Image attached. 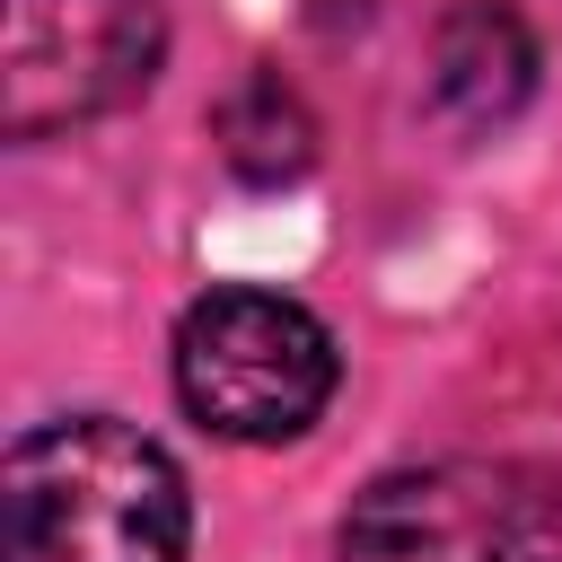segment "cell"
<instances>
[{
  "instance_id": "3957f363",
  "label": "cell",
  "mask_w": 562,
  "mask_h": 562,
  "mask_svg": "<svg viewBox=\"0 0 562 562\" xmlns=\"http://www.w3.org/2000/svg\"><path fill=\"white\" fill-rule=\"evenodd\" d=\"M342 562H562V483L518 457L386 465L342 509Z\"/></svg>"
},
{
  "instance_id": "7a4b0ae2",
  "label": "cell",
  "mask_w": 562,
  "mask_h": 562,
  "mask_svg": "<svg viewBox=\"0 0 562 562\" xmlns=\"http://www.w3.org/2000/svg\"><path fill=\"white\" fill-rule=\"evenodd\" d=\"M342 351L316 307L281 290H211L176 325V395L237 448H281L334 404Z\"/></svg>"
},
{
  "instance_id": "5b68a950",
  "label": "cell",
  "mask_w": 562,
  "mask_h": 562,
  "mask_svg": "<svg viewBox=\"0 0 562 562\" xmlns=\"http://www.w3.org/2000/svg\"><path fill=\"white\" fill-rule=\"evenodd\" d=\"M430 97L465 132H501L536 97V35L501 0H457L430 35Z\"/></svg>"
},
{
  "instance_id": "277c9868",
  "label": "cell",
  "mask_w": 562,
  "mask_h": 562,
  "mask_svg": "<svg viewBox=\"0 0 562 562\" xmlns=\"http://www.w3.org/2000/svg\"><path fill=\"white\" fill-rule=\"evenodd\" d=\"M158 0H0V132L53 140L158 79Z\"/></svg>"
},
{
  "instance_id": "6da1fadb",
  "label": "cell",
  "mask_w": 562,
  "mask_h": 562,
  "mask_svg": "<svg viewBox=\"0 0 562 562\" xmlns=\"http://www.w3.org/2000/svg\"><path fill=\"white\" fill-rule=\"evenodd\" d=\"M176 457L114 413L44 422L0 465V562H184Z\"/></svg>"
},
{
  "instance_id": "8992f818",
  "label": "cell",
  "mask_w": 562,
  "mask_h": 562,
  "mask_svg": "<svg viewBox=\"0 0 562 562\" xmlns=\"http://www.w3.org/2000/svg\"><path fill=\"white\" fill-rule=\"evenodd\" d=\"M220 158H228L246 184H281V176H299V167L316 158V123H307V105H299L272 70H255V79L220 105Z\"/></svg>"
}]
</instances>
